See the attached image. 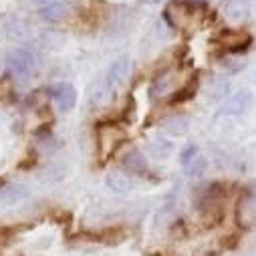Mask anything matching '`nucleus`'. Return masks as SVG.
Here are the masks:
<instances>
[{
  "instance_id": "f257e3e1",
  "label": "nucleus",
  "mask_w": 256,
  "mask_h": 256,
  "mask_svg": "<svg viewBox=\"0 0 256 256\" xmlns=\"http://www.w3.org/2000/svg\"><path fill=\"white\" fill-rule=\"evenodd\" d=\"M6 65H8V69H10V73H12L14 77H18V79H28V77L32 75L34 67H36V58H34V54H32L28 48L18 46V48H14V50L8 52Z\"/></svg>"
},
{
  "instance_id": "f03ea898",
  "label": "nucleus",
  "mask_w": 256,
  "mask_h": 256,
  "mask_svg": "<svg viewBox=\"0 0 256 256\" xmlns=\"http://www.w3.org/2000/svg\"><path fill=\"white\" fill-rule=\"evenodd\" d=\"M123 140H125L123 130L113 123H105L97 127V148L101 152V158H109Z\"/></svg>"
},
{
  "instance_id": "7ed1b4c3",
  "label": "nucleus",
  "mask_w": 256,
  "mask_h": 256,
  "mask_svg": "<svg viewBox=\"0 0 256 256\" xmlns=\"http://www.w3.org/2000/svg\"><path fill=\"white\" fill-rule=\"evenodd\" d=\"M224 46H228V50L232 54H238V52H246L248 46L252 44V36L246 32V30H226L220 34L218 38Z\"/></svg>"
},
{
  "instance_id": "20e7f679",
  "label": "nucleus",
  "mask_w": 256,
  "mask_h": 256,
  "mask_svg": "<svg viewBox=\"0 0 256 256\" xmlns=\"http://www.w3.org/2000/svg\"><path fill=\"white\" fill-rule=\"evenodd\" d=\"M50 95L56 101L58 109L65 111V113L75 109V105H77V89L71 83H58L56 87L50 89Z\"/></svg>"
},
{
  "instance_id": "39448f33",
  "label": "nucleus",
  "mask_w": 256,
  "mask_h": 256,
  "mask_svg": "<svg viewBox=\"0 0 256 256\" xmlns=\"http://www.w3.org/2000/svg\"><path fill=\"white\" fill-rule=\"evenodd\" d=\"M105 182L109 186V190H113L115 194H130L134 190V180L132 176L123 172V170H109L105 176Z\"/></svg>"
},
{
  "instance_id": "423d86ee",
  "label": "nucleus",
  "mask_w": 256,
  "mask_h": 256,
  "mask_svg": "<svg viewBox=\"0 0 256 256\" xmlns=\"http://www.w3.org/2000/svg\"><path fill=\"white\" fill-rule=\"evenodd\" d=\"M252 103V93L248 89H242L238 93H234L224 105H222V115H242Z\"/></svg>"
},
{
  "instance_id": "0eeeda50",
  "label": "nucleus",
  "mask_w": 256,
  "mask_h": 256,
  "mask_svg": "<svg viewBox=\"0 0 256 256\" xmlns=\"http://www.w3.org/2000/svg\"><path fill=\"white\" fill-rule=\"evenodd\" d=\"M190 125H192V119L184 113H174L170 117H166L162 121V130L174 138H182L190 132Z\"/></svg>"
},
{
  "instance_id": "6e6552de",
  "label": "nucleus",
  "mask_w": 256,
  "mask_h": 256,
  "mask_svg": "<svg viewBox=\"0 0 256 256\" xmlns=\"http://www.w3.org/2000/svg\"><path fill=\"white\" fill-rule=\"evenodd\" d=\"M28 186L26 184H8L0 190V204L2 206H16L18 202L28 198Z\"/></svg>"
},
{
  "instance_id": "1a4fd4ad",
  "label": "nucleus",
  "mask_w": 256,
  "mask_h": 256,
  "mask_svg": "<svg viewBox=\"0 0 256 256\" xmlns=\"http://www.w3.org/2000/svg\"><path fill=\"white\" fill-rule=\"evenodd\" d=\"M130 75H132V60L127 58V56H121V58H117L113 65L109 67L107 83H109L111 87H115V85H123L127 79H130Z\"/></svg>"
},
{
  "instance_id": "9d476101",
  "label": "nucleus",
  "mask_w": 256,
  "mask_h": 256,
  "mask_svg": "<svg viewBox=\"0 0 256 256\" xmlns=\"http://www.w3.org/2000/svg\"><path fill=\"white\" fill-rule=\"evenodd\" d=\"M36 44L42 48V50H50V52H56L60 50L62 46L67 44V34L58 30V28H50V30H42L40 36L36 38Z\"/></svg>"
},
{
  "instance_id": "9b49d317",
  "label": "nucleus",
  "mask_w": 256,
  "mask_h": 256,
  "mask_svg": "<svg viewBox=\"0 0 256 256\" xmlns=\"http://www.w3.org/2000/svg\"><path fill=\"white\" fill-rule=\"evenodd\" d=\"M176 81H178L176 71H166V73H162V75L152 83V87H150L152 99H160V97L170 95V93L174 91V87H176Z\"/></svg>"
},
{
  "instance_id": "f8f14e48",
  "label": "nucleus",
  "mask_w": 256,
  "mask_h": 256,
  "mask_svg": "<svg viewBox=\"0 0 256 256\" xmlns=\"http://www.w3.org/2000/svg\"><path fill=\"white\" fill-rule=\"evenodd\" d=\"M4 34H6L8 40L22 42V40H26V38L30 36V26H28L26 20L14 16V18H8V20L4 22Z\"/></svg>"
},
{
  "instance_id": "ddd939ff",
  "label": "nucleus",
  "mask_w": 256,
  "mask_h": 256,
  "mask_svg": "<svg viewBox=\"0 0 256 256\" xmlns=\"http://www.w3.org/2000/svg\"><path fill=\"white\" fill-rule=\"evenodd\" d=\"M111 95H113V87L107 83V79H101V81L93 83V87L89 91V101L93 107H105V105H109Z\"/></svg>"
},
{
  "instance_id": "4468645a",
  "label": "nucleus",
  "mask_w": 256,
  "mask_h": 256,
  "mask_svg": "<svg viewBox=\"0 0 256 256\" xmlns=\"http://www.w3.org/2000/svg\"><path fill=\"white\" fill-rule=\"evenodd\" d=\"M121 164L134 174H146L148 172V160L138 148H132L130 152H125V156L121 158Z\"/></svg>"
},
{
  "instance_id": "2eb2a0df",
  "label": "nucleus",
  "mask_w": 256,
  "mask_h": 256,
  "mask_svg": "<svg viewBox=\"0 0 256 256\" xmlns=\"http://www.w3.org/2000/svg\"><path fill=\"white\" fill-rule=\"evenodd\" d=\"M224 14L232 24H238V22H244L248 18L250 6H248L246 0H230L224 8Z\"/></svg>"
},
{
  "instance_id": "dca6fc26",
  "label": "nucleus",
  "mask_w": 256,
  "mask_h": 256,
  "mask_svg": "<svg viewBox=\"0 0 256 256\" xmlns=\"http://www.w3.org/2000/svg\"><path fill=\"white\" fill-rule=\"evenodd\" d=\"M38 14H40V18L42 20H46V22H60L62 18H65L67 14H69V6L67 4H62V2H50V4H44V6H40V10H38Z\"/></svg>"
},
{
  "instance_id": "f3484780",
  "label": "nucleus",
  "mask_w": 256,
  "mask_h": 256,
  "mask_svg": "<svg viewBox=\"0 0 256 256\" xmlns=\"http://www.w3.org/2000/svg\"><path fill=\"white\" fill-rule=\"evenodd\" d=\"M148 148H150V154H152L154 158H158V160H164V158L172 156V152H174V144H172L170 140L162 138V136H156V138L150 142Z\"/></svg>"
},
{
  "instance_id": "a211bd4d",
  "label": "nucleus",
  "mask_w": 256,
  "mask_h": 256,
  "mask_svg": "<svg viewBox=\"0 0 256 256\" xmlns=\"http://www.w3.org/2000/svg\"><path fill=\"white\" fill-rule=\"evenodd\" d=\"M206 170H208V160H206L204 156H200V154H198L194 160H192L188 166H184L186 176H188V178H192V180L202 178V176L206 174Z\"/></svg>"
},
{
  "instance_id": "6ab92c4d",
  "label": "nucleus",
  "mask_w": 256,
  "mask_h": 256,
  "mask_svg": "<svg viewBox=\"0 0 256 256\" xmlns=\"http://www.w3.org/2000/svg\"><path fill=\"white\" fill-rule=\"evenodd\" d=\"M196 85H198V81L194 79V81H190L188 85H184L180 91H176L174 93V97L170 99V103H184V101H188V99H192L194 97V93H196Z\"/></svg>"
},
{
  "instance_id": "aec40b11",
  "label": "nucleus",
  "mask_w": 256,
  "mask_h": 256,
  "mask_svg": "<svg viewBox=\"0 0 256 256\" xmlns=\"http://www.w3.org/2000/svg\"><path fill=\"white\" fill-rule=\"evenodd\" d=\"M230 93V83L228 81H216L212 89H208V101H220Z\"/></svg>"
},
{
  "instance_id": "412c9836",
  "label": "nucleus",
  "mask_w": 256,
  "mask_h": 256,
  "mask_svg": "<svg viewBox=\"0 0 256 256\" xmlns=\"http://www.w3.org/2000/svg\"><path fill=\"white\" fill-rule=\"evenodd\" d=\"M222 71H226L228 75H236V73H240L244 67H246V62L242 60V58H238V56H228V58H224L222 60Z\"/></svg>"
},
{
  "instance_id": "4be33fe9",
  "label": "nucleus",
  "mask_w": 256,
  "mask_h": 256,
  "mask_svg": "<svg viewBox=\"0 0 256 256\" xmlns=\"http://www.w3.org/2000/svg\"><path fill=\"white\" fill-rule=\"evenodd\" d=\"M62 176H65V170H62L60 166H48L42 172V180L44 182H58Z\"/></svg>"
},
{
  "instance_id": "5701e85b",
  "label": "nucleus",
  "mask_w": 256,
  "mask_h": 256,
  "mask_svg": "<svg viewBox=\"0 0 256 256\" xmlns=\"http://www.w3.org/2000/svg\"><path fill=\"white\" fill-rule=\"evenodd\" d=\"M196 156H198V146L192 144V146H188V148L182 150V154H180V164H182V166H188Z\"/></svg>"
},
{
  "instance_id": "b1692460",
  "label": "nucleus",
  "mask_w": 256,
  "mask_h": 256,
  "mask_svg": "<svg viewBox=\"0 0 256 256\" xmlns=\"http://www.w3.org/2000/svg\"><path fill=\"white\" fill-rule=\"evenodd\" d=\"M38 2H42V6H44V4H50V2H56V0H38Z\"/></svg>"
},
{
  "instance_id": "393cba45",
  "label": "nucleus",
  "mask_w": 256,
  "mask_h": 256,
  "mask_svg": "<svg viewBox=\"0 0 256 256\" xmlns=\"http://www.w3.org/2000/svg\"><path fill=\"white\" fill-rule=\"evenodd\" d=\"M144 2H148V4H158V2H162V0H144Z\"/></svg>"
},
{
  "instance_id": "a878e982",
  "label": "nucleus",
  "mask_w": 256,
  "mask_h": 256,
  "mask_svg": "<svg viewBox=\"0 0 256 256\" xmlns=\"http://www.w3.org/2000/svg\"><path fill=\"white\" fill-rule=\"evenodd\" d=\"M4 188V180H0V190H2Z\"/></svg>"
}]
</instances>
